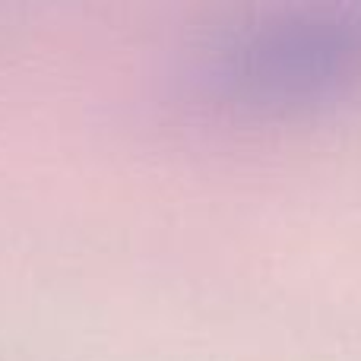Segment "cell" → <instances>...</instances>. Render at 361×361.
<instances>
[{
	"instance_id": "6da1fadb",
	"label": "cell",
	"mask_w": 361,
	"mask_h": 361,
	"mask_svg": "<svg viewBox=\"0 0 361 361\" xmlns=\"http://www.w3.org/2000/svg\"><path fill=\"white\" fill-rule=\"evenodd\" d=\"M206 102L254 121L336 114L361 99V4H305L254 16L200 61Z\"/></svg>"
}]
</instances>
